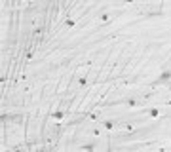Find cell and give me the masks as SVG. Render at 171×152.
<instances>
[{"instance_id": "obj_1", "label": "cell", "mask_w": 171, "mask_h": 152, "mask_svg": "<svg viewBox=\"0 0 171 152\" xmlns=\"http://www.w3.org/2000/svg\"><path fill=\"white\" fill-rule=\"evenodd\" d=\"M166 82H171V70H164L158 78V84H166Z\"/></svg>"}, {"instance_id": "obj_2", "label": "cell", "mask_w": 171, "mask_h": 152, "mask_svg": "<svg viewBox=\"0 0 171 152\" xmlns=\"http://www.w3.org/2000/svg\"><path fill=\"white\" fill-rule=\"evenodd\" d=\"M148 116H150V118H156V116H160V109H150V110H148Z\"/></svg>"}, {"instance_id": "obj_3", "label": "cell", "mask_w": 171, "mask_h": 152, "mask_svg": "<svg viewBox=\"0 0 171 152\" xmlns=\"http://www.w3.org/2000/svg\"><path fill=\"white\" fill-rule=\"evenodd\" d=\"M51 118H53V120H61L63 118V112L61 110H55L53 114H51Z\"/></svg>"}, {"instance_id": "obj_4", "label": "cell", "mask_w": 171, "mask_h": 152, "mask_svg": "<svg viewBox=\"0 0 171 152\" xmlns=\"http://www.w3.org/2000/svg\"><path fill=\"white\" fill-rule=\"evenodd\" d=\"M65 25H67V27H74V19H67Z\"/></svg>"}, {"instance_id": "obj_5", "label": "cell", "mask_w": 171, "mask_h": 152, "mask_svg": "<svg viewBox=\"0 0 171 152\" xmlns=\"http://www.w3.org/2000/svg\"><path fill=\"white\" fill-rule=\"evenodd\" d=\"M127 105H129V106H135V105H137V101H135V99H129V101H127Z\"/></svg>"}]
</instances>
